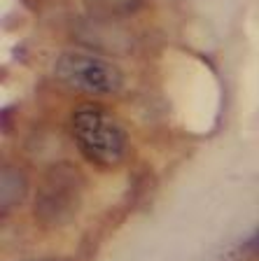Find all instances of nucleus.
<instances>
[{
	"label": "nucleus",
	"instance_id": "nucleus-1",
	"mask_svg": "<svg viewBox=\"0 0 259 261\" xmlns=\"http://www.w3.org/2000/svg\"><path fill=\"white\" fill-rule=\"evenodd\" d=\"M70 136L80 154L96 168H112L126 156V130L98 103H82L73 110Z\"/></svg>",
	"mask_w": 259,
	"mask_h": 261
},
{
	"label": "nucleus",
	"instance_id": "nucleus-2",
	"mask_svg": "<svg viewBox=\"0 0 259 261\" xmlns=\"http://www.w3.org/2000/svg\"><path fill=\"white\" fill-rule=\"evenodd\" d=\"M84 177L73 163H56L42 175L35 191V219L42 228H61L82 205Z\"/></svg>",
	"mask_w": 259,
	"mask_h": 261
},
{
	"label": "nucleus",
	"instance_id": "nucleus-3",
	"mask_svg": "<svg viewBox=\"0 0 259 261\" xmlns=\"http://www.w3.org/2000/svg\"><path fill=\"white\" fill-rule=\"evenodd\" d=\"M54 75L82 93L112 96L124 87V72L114 63L82 51H63L54 65Z\"/></svg>",
	"mask_w": 259,
	"mask_h": 261
},
{
	"label": "nucleus",
	"instance_id": "nucleus-4",
	"mask_svg": "<svg viewBox=\"0 0 259 261\" xmlns=\"http://www.w3.org/2000/svg\"><path fill=\"white\" fill-rule=\"evenodd\" d=\"M89 19L98 23H114L143 10V0H82Z\"/></svg>",
	"mask_w": 259,
	"mask_h": 261
},
{
	"label": "nucleus",
	"instance_id": "nucleus-5",
	"mask_svg": "<svg viewBox=\"0 0 259 261\" xmlns=\"http://www.w3.org/2000/svg\"><path fill=\"white\" fill-rule=\"evenodd\" d=\"M28 194V182L26 175L14 166H5L0 173V212L7 215L10 210H14L19 203L26 198Z\"/></svg>",
	"mask_w": 259,
	"mask_h": 261
},
{
	"label": "nucleus",
	"instance_id": "nucleus-6",
	"mask_svg": "<svg viewBox=\"0 0 259 261\" xmlns=\"http://www.w3.org/2000/svg\"><path fill=\"white\" fill-rule=\"evenodd\" d=\"M252 259H259V231H254L243 243H238L220 261H252Z\"/></svg>",
	"mask_w": 259,
	"mask_h": 261
},
{
	"label": "nucleus",
	"instance_id": "nucleus-7",
	"mask_svg": "<svg viewBox=\"0 0 259 261\" xmlns=\"http://www.w3.org/2000/svg\"><path fill=\"white\" fill-rule=\"evenodd\" d=\"M38 261H65V259H38Z\"/></svg>",
	"mask_w": 259,
	"mask_h": 261
}]
</instances>
